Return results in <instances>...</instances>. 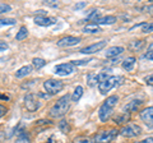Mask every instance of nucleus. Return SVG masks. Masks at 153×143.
I'll use <instances>...</instances> for the list:
<instances>
[{"label":"nucleus","mask_w":153,"mask_h":143,"mask_svg":"<svg viewBox=\"0 0 153 143\" xmlns=\"http://www.w3.org/2000/svg\"><path fill=\"white\" fill-rule=\"evenodd\" d=\"M69 107H70V96L69 95H65V96L60 97L54 105H52L49 114H50L51 118H55V119L63 118L65 114L68 112Z\"/></svg>","instance_id":"nucleus-1"},{"label":"nucleus","mask_w":153,"mask_h":143,"mask_svg":"<svg viewBox=\"0 0 153 143\" xmlns=\"http://www.w3.org/2000/svg\"><path fill=\"white\" fill-rule=\"evenodd\" d=\"M117 101H119L117 96H110V97H107V100L101 105V107H100V110H98L100 120H101V121H107L108 119L111 118V114L114 111L115 106L117 105Z\"/></svg>","instance_id":"nucleus-2"},{"label":"nucleus","mask_w":153,"mask_h":143,"mask_svg":"<svg viewBox=\"0 0 153 143\" xmlns=\"http://www.w3.org/2000/svg\"><path fill=\"white\" fill-rule=\"evenodd\" d=\"M119 134V130L112 128V129H107V130H102L97 133L93 138V142L94 143H111L115 138L117 137Z\"/></svg>","instance_id":"nucleus-3"},{"label":"nucleus","mask_w":153,"mask_h":143,"mask_svg":"<svg viewBox=\"0 0 153 143\" xmlns=\"http://www.w3.org/2000/svg\"><path fill=\"white\" fill-rule=\"evenodd\" d=\"M119 80H120V78L116 77V75H110L106 80H103L102 83L98 84L100 93H101V95H107L114 87H116L117 83H119Z\"/></svg>","instance_id":"nucleus-4"},{"label":"nucleus","mask_w":153,"mask_h":143,"mask_svg":"<svg viewBox=\"0 0 153 143\" xmlns=\"http://www.w3.org/2000/svg\"><path fill=\"white\" fill-rule=\"evenodd\" d=\"M64 84L61 80H56V79H47L44 83V88L46 89V92L49 95H55L57 92H60L63 89Z\"/></svg>","instance_id":"nucleus-5"},{"label":"nucleus","mask_w":153,"mask_h":143,"mask_svg":"<svg viewBox=\"0 0 153 143\" xmlns=\"http://www.w3.org/2000/svg\"><path fill=\"white\" fill-rule=\"evenodd\" d=\"M107 45V41H100V42H96L93 45H89L87 47H83V49H80V54H84V55H92V54H96V52L101 51L105 46Z\"/></svg>","instance_id":"nucleus-6"},{"label":"nucleus","mask_w":153,"mask_h":143,"mask_svg":"<svg viewBox=\"0 0 153 143\" xmlns=\"http://www.w3.org/2000/svg\"><path fill=\"white\" fill-rule=\"evenodd\" d=\"M119 133H120L121 136H124V137L131 138V137L139 136L140 133H142V129L137 125V124H128V125H126V127H124Z\"/></svg>","instance_id":"nucleus-7"},{"label":"nucleus","mask_w":153,"mask_h":143,"mask_svg":"<svg viewBox=\"0 0 153 143\" xmlns=\"http://www.w3.org/2000/svg\"><path fill=\"white\" fill-rule=\"evenodd\" d=\"M139 116L142 119V121L144 123L149 129H153V106L143 109L139 114Z\"/></svg>","instance_id":"nucleus-8"},{"label":"nucleus","mask_w":153,"mask_h":143,"mask_svg":"<svg viewBox=\"0 0 153 143\" xmlns=\"http://www.w3.org/2000/svg\"><path fill=\"white\" fill-rule=\"evenodd\" d=\"M110 75L107 73H105V72H101V73H89L87 75V83L89 86H96V84H100L102 83L103 80H106Z\"/></svg>","instance_id":"nucleus-9"},{"label":"nucleus","mask_w":153,"mask_h":143,"mask_svg":"<svg viewBox=\"0 0 153 143\" xmlns=\"http://www.w3.org/2000/svg\"><path fill=\"white\" fill-rule=\"evenodd\" d=\"M74 72V65H71L70 63L66 64H60L55 66V73L57 75H61V77H65V75H69Z\"/></svg>","instance_id":"nucleus-10"},{"label":"nucleus","mask_w":153,"mask_h":143,"mask_svg":"<svg viewBox=\"0 0 153 143\" xmlns=\"http://www.w3.org/2000/svg\"><path fill=\"white\" fill-rule=\"evenodd\" d=\"M80 42V37H74V36H66L63 37L57 41V46L59 47H69V46H74Z\"/></svg>","instance_id":"nucleus-11"},{"label":"nucleus","mask_w":153,"mask_h":143,"mask_svg":"<svg viewBox=\"0 0 153 143\" xmlns=\"http://www.w3.org/2000/svg\"><path fill=\"white\" fill-rule=\"evenodd\" d=\"M25 105H26V109L28 111H36L37 109H38V102L36 101V97L33 96L32 93H28L26 95V97H25Z\"/></svg>","instance_id":"nucleus-12"},{"label":"nucleus","mask_w":153,"mask_h":143,"mask_svg":"<svg viewBox=\"0 0 153 143\" xmlns=\"http://www.w3.org/2000/svg\"><path fill=\"white\" fill-rule=\"evenodd\" d=\"M35 23L41 27H49L51 25H55L56 19L51 17H46V16H36L35 17Z\"/></svg>","instance_id":"nucleus-13"},{"label":"nucleus","mask_w":153,"mask_h":143,"mask_svg":"<svg viewBox=\"0 0 153 143\" xmlns=\"http://www.w3.org/2000/svg\"><path fill=\"white\" fill-rule=\"evenodd\" d=\"M124 47L121 46H112V47H108L105 52V55H106V58L111 59V58H117V56H120L123 52H124Z\"/></svg>","instance_id":"nucleus-14"},{"label":"nucleus","mask_w":153,"mask_h":143,"mask_svg":"<svg viewBox=\"0 0 153 143\" xmlns=\"http://www.w3.org/2000/svg\"><path fill=\"white\" fill-rule=\"evenodd\" d=\"M140 105H142V100H133V101H130L124 106V110L128 112H135L140 107Z\"/></svg>","instance_id":"nucleus-15"},{"label":"nucleus","mask_w":153,"mask_h":143,"mask_svg":"<svg viewBox=\"0 0 153 143\" xmlns=\"http://www.w3.org/2000/svg\"><path fill=\"white\" fill-rule=\"evenodd\" d=\"M135 61H137V59L134 58V56H129V58H126V59H124V61H123V68H124V70H126V72H131L133 69H134V66H135Z\"/></svg>","instance_id":"nucleus-16"},{"label":"nucleus","mask_w":153,"mask_h":143,"mask_svg":"<svg viewBox=\"0 0 153 143\" xmlns=\"http://www.w3.org/2000/svg\"><path fill=\"white\" fill-rule=\"evenodd\" d=\"M116 22V17L114 16H107V17H102L100 18V19L96 21L94 25H114V23Z\"/></svg>","instance_id":"nucleus-17"},{"label":"nucleus","mask_w":153,"mask_h":143,"mask_svg":"<svg viewBox=\"0 0 153 143\" xmlns=\"http://www.w3.org/2000/svg\"><path fill=\"white\" fill-rule=\"evenodd\" d=\"M32 72V66L31 65H25V66H22L21 69H18L16 72V77L17 78H23V77H26V75H28Z\"/></svg>","instance_id":"nucleus-18"},{"label":"nucleus","mask_w":153,"mask_h":143,"mask_svg":"<svg viewBox=\"0 0 153 143\" xmlns=\"http://www.w3.org/2000/svg\"><path fill=\"white\" fill-rule=\"evenodd\" d=\"M129 119H130V114H129V112H124V114L117 115L116 118H114V121L117 123V124H126Z\"/></svg>","instance_id":"nucleus-19"},{"label":"nucleus","mask_w":153,"mask_h":143,"mask_svg":"<svg viewBox=\"0 0 153 143\" xmlns=\"http://www.w3.org/2000/svg\"><path fill=\"white\" fill-rule=\"evenodd\" d=\"M83 32L84 33H92V35H94V33H100V32H101V28H100V26H97V25H87L83 28Z\"/></svg>","instance_id":"nucleus-20"},{"label":"nucleus","mask_w":153,"mask_h":143,"mask_svg":"<svg viewBox=\"0 0 153 143\" xmlns=\"http://www.w3.org/2000/svg\"><path fill=\"white\" fill-rule=\"evenodd\" d=\"M82 96H83V87H82V86H78V87L74 89V92H73V95H71L70 98L73 100L74 102H76V101H79Z\"/></svg>","instance_id":"nucleus-21"},{"label":"nucleus","mask_w":153,"mask_h":143,"mask_svg":"<svg viewBox=\"0 0 153 143\" xmlns=\"http://www.w3.org/2000/svg\"><path fill=\"white\" fill-rule=\"evenodd\" d=\"M144 45H146V41H134L129 45V49L133 51H139V50H142V47Z\"/></svg>","instance_id":"nucleus-22"},{"label":"nucleus","mask_w":153,"mask_h":143,"mask_svg":"<svg viewBox=\"0 0 153 143\" xmlns=\"http://www.w3.org/2000/svg\"><path fill=\"white\" fill-rule=\"evenodd\" d=\"M57 127H59V129L63 132L64 134H68V133L70 132V125L66 120H61L59 124H57Z\"/></svg>","instance_id":"nucleus-23"},{"label":"nucleus","mask_w":153,"mask_h":143,"mask_svg":"<svg viewBox=\"0 0 153 143\" xmlns=\"http://www.w3.org/2000/svg\"><path fill=\"white\" fill-rule=\"evenodd\" d=\"M27 36H28V31H27V28L23 26V27L19 28V31H18V33H17L16 39H17L18 41H22V40H25Z\"/></svg>","instance_id":"nucleus-24"},{"label":"nucleus","mask_w":153,"mask_h":143,"mask_svg":"<svg viewBox=\"0 0 153 143\" xmlns=\"http://www.w3.org/2000/svg\"><path fill=\"white\" fill-rule=\"evenodd\" d=\"M100 16H101V12H100L98 9H93V10L87 16V19H88V21H93V22H96L97 19H100Z\"/></svg>","instance_id":"nucleus-25"},{"label":"nucleus","mask_w":153,"mask_h":143,"mask_svg":"<svg viewBox=\"0 0 153 143\" xmlns=\"http://www.w3.org/2000/svg\"><path fill=\"white\" fill-rule=\"evenodd\" d=\"M17 143H31V141H30V138H28V136H27V133H25V132H19L18 133V138H17Z\"/></svg>","instance_id":"nucleus-26"},{"label":"nucleus","mask_w":153,"mask_h":143,"mask_svg":"<svg viewBox=\"0 0 153 143\" xmlns=\"http://www.w3.org/2000/svg\"><path fill=\"white\" fill-rule=\"evenodd\" d=\"M32 65L35 66L36 69H41V68H44V66L46 65V61L44 59H41V58H35L32 60Z\"/></svg>","instance_id":"nucleus-27"},{"label":"nucleus","mask_w":153,"mask_h":143,"mask_svg":"<svg viewBox=\"0 0 153 143\" xmlns=\"http://www.w3.org/2000/svg\"><path fill=\"white\" fill-rule=\"evenodd\" d=\"M17 21L14 18H3L0 19V26H9V25H16Z\"/></svg>","instance_id":"nucleus-28"},{"label":"nucleus","mask_w":153,"mask_h":143,"mask_svg":"<svg viewBox=\"0 0 153 143\" xmlns=\"http://www.w3.org/2000/svg\"><path fill=\"white\" fill-rule=\"evenodd\" d=\"M143 33H152L153 32V22L151 23H144V26L142 27Z\"/></svg>","instance_id":"nucleus-29"},{"label":"nucleus","mask_w":153,"mask_h":143,"mask_svg":"<svg viewBox=\"0 0 153 143\" xmlns=\"http://www.w3.org/2000/svg\"><path fill=\"white\" fill-rule=\"evenodd\" d=\"M73 143H89V138L85 136H79L73 139Z\"/></svg>","instance_id":"nucleus-30"},{"label":"nucleus","mask_w":153,"mask_h":143,"mask_svg":"<svg viewBox=\"0 0 153 143\" xmlns=\"http://www.w3.org/2000/svg\"><path fill=\"white\" fill-rule=\"evenodd\" d=\"M10 5L8 4H0V14L1 13H7V12H10Z\"/></svg>","instance_id":"nucleus-31"},{"label":"nucleus","mask_w":153,"mask_h":143,"mask_svg":"<svg viewBox=\"0 0 153 143\" xmlns=\"http://www.w3.org/2000/svg\"><path fill=\"white\" fill-rule=\"evenodd\" d=\"M44 4L47 7H51V8H56L57 5H59V3L55 1V0H47V1H44Z\"/></svg>","instance_id":"nucleus-32"},{"label":"nucleus","mask_w":153,"mask_h":143,"mask_svg":"<svg viewBox=\"0 0 153 143\" xmlns=\"http://www.w3.org/2000/svg\"><path fill=\"white\" fill-rule=\"evenodd\" d=\"M87 7V3L85 1H80V3H76L75 5H74V9H76V10H80V9H83Z\"/></svg>","instance_id":"nucleus-33"},{"label":"nucleus","mask_w":153,"mask_h":143,"mask_svg":"<svg viewBox=\"0 0 153 143\" xmlns=\"http://www.w3.org/2000/svg\"><path fill=\"white\" fill-rule=\"evenodd\" d=\"M88 61L89 60H74V61H71V65H85V64H88Z\"/></svg>","instance_id":"nucleus-34"},{"label":"nucleus","mask_w":153,"mask_h":143,"mask_svg":"<svg viewBox=\"0 0 153 143\" xmlns=\"http://www.w3.org/2000/svg\"><path fill=\"white\" fill-rule=\"evenodd\" d=\"M52 124V121L51 120H38V121H36V125H51Z\"/></svg>","instance_id":"nucleus-35"},{"label":"nucleus","mask_w":153,"mask_h":143,"mask_svg":"<svg viewBox=\"0 0 153 143\" xmlns=\"http://www.w3.org/2000/svg\"><path fill=\"white\" fill-rule=\"evenodd\" d=\"M7 112H8V109H7L5 106H4V105L0 104V118H3Z\"/></svg>","instance_id":"nucleus-36"},{"label":"nucleus","mask_w":153,"mask_h":143,"mask_svg":"<svg viewBox=\"0 0 153 143\" xmlns=\"http://www.w3.org/2000/svg\"><path fill=\"white\" fill-rule=\"evenodd\" d=\"M144 82L148 84V86H153V74L148 75V77L144 78Z\"/></svg>","instance_id":"nucleus-37"},{"label":"nucleus","mask_w":153,"mask_h":143,"mask_svg":"<svg viewBox=\"0 0 153 143\" xmlns=\"http://www.w3.org/2000/svg\"><path fill=\"white\" fill-rule=\"evenodd\" d=\"M5 50H8V44H5V42H3V41H0V52L5 51Z\"/></svg>","instance_id":"nucleus-38"},{"label":"nucleus","mask_w":153,"mask_h":143,"mask_svg":"<svg viewBox=\"0 0 153 143\" xmlns=\"http://www.w3.org/2000/svg\"><path fill=\"white\" fill-rule=\"evenodd\" d=\"M142 10H144V13H153V5H149V7H144V8H142Z\"/></svg>","instance_id":"nucleus-39"},{"label":"nucleus","mask_w":153,"mask_h":143,"mask_svg":"<svg viewBox=\"0 0 153 143\" xmlns=\"http://www.w3.org/2000/svg\"><path fill=\"white\" fill-rule=\"evenodd\" d=\"M144 59L153 61V52H147V54H144Z\"/></svg>","instance_id":"nucleus-40"},{"label":"nucleus","mask_w":153,"mask_h":143,"mask_svg":"<svg viewBox=\"0 0 153 143\" xmlns=\"http://www.w3.org/2000/svg\"><path fill=\"white\" fill-rule=\"evenodd\" d=\"M142 143H153V137H148L146 139H143Z\"/></svg>","instance_id":"nucleus-41"},{"label":"nucleus","mask_w":153,"mask_h":143,"mask_svg":"<svg viewBox=\"0 0 153 143\" xmlns=\"http://www.w3.org/2000/svg\"><path fill=\"white\" fill-rule=\"evenodd\" d=\"M0 98H1V100H5V101H8V100H9L8 96H4V95H1V93H0Z\"/></svg>","instance_id":"nucleus-42"},{"label":"nucleus","mask_w":153,"mask_h":143,"mask_svg":"<svg viewBox=\"0 0 153 143\" xmlns=\"http://www.w3.org/2000/svg\"><path fill=\"white\" fill-rule=\"evenodd\" d=\"M148 51H149V52H153V42H152L149 46H148Z\"/></svg>","instance_id":"nucleus-43"},{"label":"nucleus","mask_w":153,"mask_h":143,"mask_svg":"<svg viewBox=\"0 0 153 143\" xmlns=\"http://www.w3.org/2000/svg\"><path fill=\"white\" fill-rule=\"evenodd\" d=\"M47 143H52V138H50V139H49V142H47Z\"/></svg>","instance_id":"nucleus-44"},{"label":"nucleus","mask_w":153,"mask_h":143,"mask_svg":"<svg viewBox=\"0 0 153 143\" xmlns=\"http://www.w3.org/2000/svg\"><path fill=\"white\" fill-rule=\"evenodd\" d=\"M135 143H142V141H140V142H135Z\"/></svg>","instance_id":"nucleus-45"},{"label":"nucleus","mask_w":153,"mask_h":143,"mask_svg":"<svg viewBox=\"0 0 153 143\" xmlns=\"http://www.w3.org/2000/svg\"><path fill=\"white\" fill-rule=\"evenodd\" d=\"M151 1H152V3H153V0H151Z\"/></svg>","instance_id":"nucleus-46"}]
</instances>
